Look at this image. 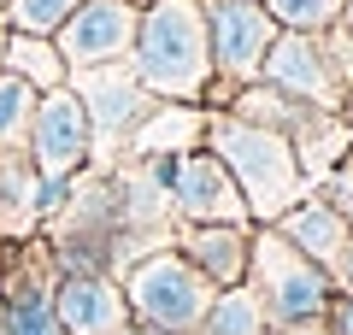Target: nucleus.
<instances>
[{
    "label": "nucleus",
    "instance_id": "obj_1",
    "mask_svg": "<svg viewBox=\"0 0 353 335\" xmlns=\"http://www.w3.org/2000/svg\"><path fill=\"white\" fill-rule=\"evenodd\" d=\"M130 71L153 100L206 106L212 94V41H206V6L201 0H148L130 41Z\"/></svg>",
    "mask_w": 353,
    "mask_h": 335
},
{
    "label": "nucleus",
    "instance_id": "obj_2",
    "mask_svg": "<svg viewBox=\"0 0 353 335\" xmlns=\"http://www.w3.org/2000/svg\"><path fill=\"white\" fill-rule=\"evenodd\" d=\"M201 148L236 176V188H241V200H248V218L253 223H277L294 200L312 194L294 141L277 136V130L241 124V118H230V112H206V141H201Z\"/></svg>",
    "mask_w": 353,
    "mask_h": 335
},
{
    "label": "nucleus",
    "instance_id": "obj_3",
    "mask_svg": "<svg viewBox=\"0 0 353 335\" xmlns=\"http://www.w3.org/2000/svg\"><path fill=\"white\" fill-rule=\"evenodd\" d=\"M118 288H124L130 318L159 329V335H194L201 318H206V306H212V294H218L171 241L165 247H148L141 259H130L124 276H118Z\"/></svg>",
    "mask_w": 353,
    "mask_h": 335
},
{
    "label": "nucleus",
    "instance_id": "obj_4",
    "mask_svg": "<svg viewBox=\"0 0 353 335\" xmlns=\"http://www.w3.org/2000/svg\"><path fill=\"white\" fill-rule=\"evenodd\" d=\"M248 288L259 294L265 323H271V329H289V323H324L330 300H336V283H330V276L318 271L301 247H289L271 223L253 230Z\"/></svg>",
    "mask_w": 353,
    "mask_h": 335
},
{
    "label": "nucleus",
    "instance_id": "obj_5",
    "mask_svg": "<svg viewBox=\"0 0 353 335\" xmlns=\"http://www.w3.org/2000/svg\"><path fill=\"white\" fill-rule=\"evenodd\" d=\"M206 6V41H212V94H206V112L224 106L230 88L259 83V65L277 41V24L259 0H201Z\"/></svg>",
    "mask_w": 353,
    "mask_h": 335
},
{
    "label": "nucleus",
    "instance_id": "obj_6",
    "mask_svg": "<svg viewBox=\"0 0 353 335\" xmlns=\"http://www.w3.org/2000/svg\"><path fill=\"white\" fill-rule=\"evenodd\" d=\"M71 88L88 112V136H94V153H118L130 148V136L141 130V118L153 112V94L136 83L130 65H94V71H71Z\"/></svg>",
    "mask_w": 353,
    "mask_h": 335
},
{
    "label": "nucleus",
    "instance_id": "obj_7",
    "mask_svg": "<svg viewBox=\"0 0 353 335\" xmlns=\"http://www.w3.org/2000/svg\"><path fill=\"white\" fill-rule=\"evenodd\" d=\"M24 159L36 165L41 176H83L88 171V159H94V136H88V112H83V100H77L71 83L48 88V94L36 100Z\"/></svg>",
    "mask_w": 353,
    "mask_h": 335
},
{
    "label": "nucleus",
    "instance_id": "obj_8",
    "mask_svg": "<svg viewBox=\"0 0 353 335\" xmlns=\"http://www.w3.org/2000/svg\"><path fill=\"white\" fill-rule=\"evenodd\" d=\"M136 0H77V12L59 24L53 48H59L65 71H94V65H124L130 41H136Z\"/></svg>",
    "mask_w": 353,
    "mask_h": 335
},
{
    "label": "nucleus",
    "instance_id": "obj_9",
    "mask_svg": "<svg viewBox=\"0 0 353 335\" xmlns=\"http://www.w3.org/2000/svg\"><path fill=\"white\" fill-rule=\"evenodd\" d=\"M171 218L176 223H253L236 176L206 148H189L171 159Z\"/></svg>",
    "mask_w": 353,
    "mask_h": 335
},
{
    "label": "nucleus",
    "instance_id": "obj_10",
    "mask_svg": "<svg viewBox=\"0 0 353 335\" xmlns=\"http://www.w3.org/2000/svg\"><path fill=\"white\" fill-rule=\"evenodd\" d=\"M259 83L283 88L289 100H301L312 112H341V83L330 77L318 36H301V30H277V41H271V53L259 65Z\"/></svg>",
    "mask_w": 353,
    "mask_h": 335
},
{
    "label": "nucleus",
    "instance_id": "obj_11",
    "mask_svg": "<svg viewBox=\"0 0 353 335\" xmlns=\"http://www.w3.org/2000/svg\"><path fill=\"white\" fill-rule=\"evenodd\" d=\"M271 230H277L289 247H301L306 259L336 283V294H341V276H347V265H353V223L341 218L336 206H324L318 194H306V200H294Z\"/></svg>",
    "mask_w": 353,
    "mask_h": 335
},
{
    "label": "nucleus",
    "instance_id": "obj_12",
    "mask_svg": "<svg viewBox=\"0 0 353 335\" xmlns=\"http://www.w3.org/2000/svg\"><path fill=\"white\" fill-rule=\"evenodd\" d=\"M53 312L65 335H118L130 323L124 288L112 271H59L53 276Z\"/></svg>",
    "mask_w": 353,
    "mask_h": 335
},
{
    "label": "nucleus",
    "instance_id": "obj_13",
    "mask_svg": "<svg viewBox=\"0 0 353 335\" xmlns=\"http://www.w3.org/2000/svg\"><path fill=\"white\" fill-rule=\"evenodd\" d=\"M253 230H259V223H176L171 247L183 253L212 288H236V283H248Z\"/></svg>",
    "mask_w": 353,
    "mask_h": 335
},
{
    "label": "nucleus",
    "instance_id": "obj_14",
    "mask_svg": "<svg viewBox=\"0 0 353 335\" xmlns=\"http://www.w3.org/2000/svg\"><path fill=\"white\" fill-rule=\"evenodd\" d=\"M0 335H65L48 271H0Z\"/></svg>",
    "mask_w": 353,
    "mask_h": 335
},
{
    "label": "nucleus",
    "instance_id": "obj_15",
    "mask_svg": "<svg viewBox=\"0 0 353 335\" xmlns=\"http://www.w3.org/2000/svg\"><path fill=\"white\" fill-rule=\"evenodd\" d=\"M206 141V106H183V100H153L141 130L130 136V159H176Z\"/></svg>",
    "mask_w": 353,
    "mask_h": 335
},
{
    "label": "nucleus",
    "instance_id": "obj_16",
    "mask_svg": "<svg viewBox=\"0 0 353 335\" xmlns=\"http://www.w3.org/2000/svg\"><path fill=\"white\" fill-rule=\"evenodd\" d=\"M218 112H230V118H241V124H259V130H277V136H289V141L318 118L312 106L289 100L283 88H271V83H241V88H230Z\"/></svg>",
    "mask_w": 353,
    "mask_h": 335
},
{
    "label": "nucleus",
    "instance_id": "obj_17",
    "mask_svg": "<svg viewBox=\"0 0 353 335\" xmlns=\"http://www.w3.org/2000/svg\"><path fill=\"white\" fill-rule=\"evenodd\" d=\"M0 71L24 77L36 94H48V88L71 83V71H65L59 48H53V36H18V30H6V59H0Z\"/></svg>",
    "mask_w": 353,
    "mask_h": 335
},
{
    "label": "nucleus",
    "instance_id": "obj_18",
    "mask_svg": "<svg viewBox=\"0 0 353 335\" xmlns=\"http://www.w3.org/2000/svg\"><path fill=\"white\" fill-rule=\"evenodd\" d=\"M0 230L6 236L36 230V165L24 153H6L0 159Z\"/></svg>",
    "mask_w": 353,
    "mask_h": 335
},
{
    "label": "nucleus",
    "instance_id": "obj_19",
    "mask_svg": "<svg viewBox=\"0 0 353 335\" xmlns=\"http://www.w3.org/2000/svg\"><path fill=\"white\" fill-rule=\"evenodd\" d=\"M265 329H271V323H265L259 294H253L248 283H236V288H218L212 294V306H206V318H201L194 335H265Z\"/></svg>",
    "mask_w": 353,
    "mask_h": 335
},
{
    "label": "nucleus",
    "instance_id": "obj_20",
    "mask_svg": "<svg viewBox=\"0 0 353 335\" xmlns=\"http://www.w3.org/2000/svg\"><path fill=\"white\" fill-rule=\"evenodd\" d=\"M36 100H41V94L24 83V77L0 71V159L30 148V118H36Z\"/></svg>",
    "mask_w": 353,
    "mask_h": 335
},
{
    "label": "nucleus",
    "instance_id": "obj_21",
    "mask_svg": "<svg viewBox=\"0 0 353 335\" xmlns=\"http://www.w3.org/2000/svg\"><path fill=\"white\" fill-rule=\"evenodd\" d=\"M277 30H301V36H318V30L341 24V6L347 0H259Z\"/></svg>",
    "mask_w": 353,
    "mask_h": 335
},
{
    "label": "nucleus",
    "instance_id": "obj_22",
    "mask_svg": "<svg viewBox=\"0 0 353 335\" xmlns=\"http://www.w3.org/2000/svg\"><path fill=\"white\" fill-rule=\"evenodd\" d=\"M77 12V0H6V30L18 36H59V24Z\"/></svg>",
    "mask_w": 353,
    "mask_h": 335
},
{
    "label": "nucleus",
    "instance_id": "obj_23",
    "mask_svg": "<svg viewBox=\"0 0 353 335\" xmlns=\"http://www.w3.org/2000/svg\"><path fill=\"white\" fill-rule=\"evenodd\" d=\"M312 194L324 200V206H336L341 218L353 223V148H347V153H341V159L330 165V171L318 176V183H312Z\"/></svg>",
    "mask_w": 353,
    "mask_h": 335
},
{
    "label": "nucleus",
    "instance_id": "obj_24",
    "mask_svg": "<svg viewBox=\"0 0 353 335\" xmlns=\"http://www.w3.org/2000/svg\"><path fill=\"white\" fill-rule=\"evenodd\" d=\"M77 194V176H41L36 171V223H53Z\"/></svg>",
    "mask_w": 353,
    "mask_h": 335
},
{
    "label": "nucleus",
    "instance_id": "obj_25",
    "mask_svg": "<svg viewBox=\"0 0 353 335\" xmlns=\"http://www.w3.org/2000/svg\"><path fill=\"white\" fill-rule=\"evenodd\" d=\"M324 329H330V335H353V294H336V300H330Z\"/></svg>",
    "mask_w": 353,
    "mask_h": 335
},
{
    "label": "nucleus",
    "instance_id": "obj_26",
    "mask_svg": "<svg viewBox=\"0 0 353 335\" xmlns=\"http://www.w3.org/2000/svg\"><path fill=\"white\" fill-rule=\"evenodd\" d=\"M265 335H330L324 323H289V329H265Z\"/></svg>",
    "mask_w": 353,
    "mask_h": 335
},
{
    "label": "nucleus",
    "instance_id": "obj_27",
    "mask_svg": "<svg viewBox=\"0 0 353 335\" xmlns=\"http://www.w3.org/2000/svg\"><path fill=\"white\" fill-rule=\"evenodd\" d=\"M341 124L353 130V83H347V94H341Z\"/></svg>",
    "mask_w": 353,
    "mask_h": 335
},
{
    "label": "nucleus",
    "instance_id": "obj_28",
    "mask_svg": "<svg viewBox=\"0 0 353 335\" xmlns=\"http://www.w3.org/2000/svg\"><path fill=\"white\" fill-rule=\"evenodd\" d=\"M118 335H159V329H148V323H136V318H130V323H124Z\"/></svg>",
    "mask_w": 353,
    "mask_h": 335
},
{
    "label": "nucleus",
    "instance_id": "obj_29",
    "mask_svg": "<svg viewBox=\"0 0 353 335\" xmlns=\"http://www.w3.org/2000/svg\"><path fill=\"white\" fill-rule=\"evenodd\" d=\"M341 30H347V36H353V0H347V6H341Z\"/></svg>",
    "mask_w": 353,
    "mask_h": 335
},
{
    "label": "nucleus",
    "instance_id": "obj_30",
    "mask_svg": "<svg viewBox=\"0 0 353 335\" xmlns=\"http://www.w3.org/2000/svg\"><path fill=\"white\" fill-rule=\"evenodd\" d=\"M341 294H353V265H347V276H341Z\"/></svg>",
    "mask_w": 353,
    "mask_h": 335
},
{
    "label": "nucleus",
    "instance_id": "obj_31",
    "mask_svg": "<svg viewBox=\"0 0 353 335\" xmlns=\"http://www.w3.org/2000/svg\"><path fill=\"white\" fill-rule=\"evenodd\" d=\"M0 59H6V30H0Z\"/></svg>",
    "mask_w": 353,
    "mask_h": 335
},
{
    "label": "nucleus",
    "instance_id": "obj_32",
    "mask_svg": "<svg viewBox=\"0 0 353 335\" xmlns=\"http://www.w3.org/2000/svg\"><path fill=\"white\" fill-rule=\"evenodd\" d=\"M0 6H6V0H0Z\"/></svg>",
    "mask_w": 353,
    "mask_h": 335
}]
</instances>
